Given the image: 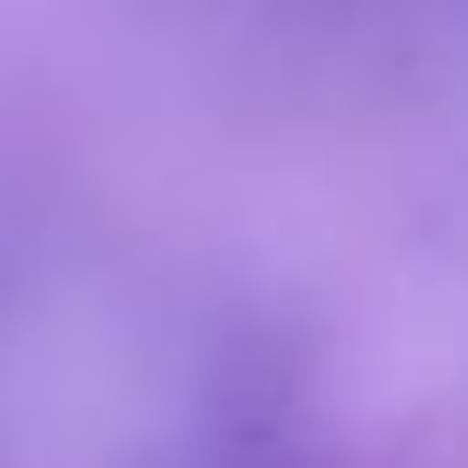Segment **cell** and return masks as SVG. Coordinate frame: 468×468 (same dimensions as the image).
<instances>
[]
</instances>
